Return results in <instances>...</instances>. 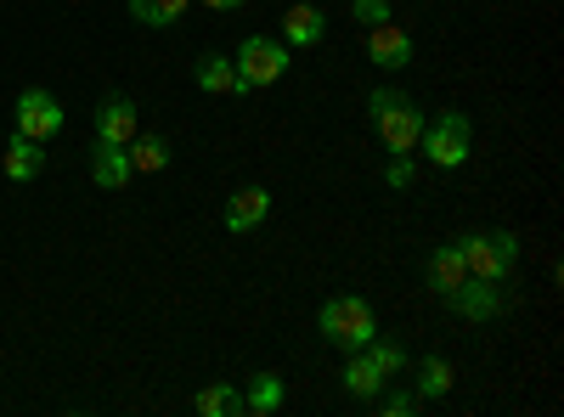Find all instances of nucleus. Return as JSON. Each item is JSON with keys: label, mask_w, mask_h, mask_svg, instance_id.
I'll return each mask as SVG.
<instances>
[{"label": "nucleus", "mask_w": 564, "mask_h": 417, "mask_svg": "<svg viewBox=\"0 0 564 417\" xmlns=\"http://www.w3.org/2000/svg\"><path fill=\"white\" fill-rule=\"evenodd\" d=\"M367 113H372V124H379V135H384L390 153H412V147H417L423 113L412 108V97H401V90H372V97H367Z\"/></svg>", "instance_id": "nucleus-1"}, {"label": "nucleus", "mask_w": 564, "mask_h": 417, "mask_svg": "<svg viewBox=\"0 0 564 417\" xmlns=\"http://www.w3.org/2000/svg\"><path fill=\"white\" fill-rule=\"evenodd\" d=\"M231 68H238V90H231V97H254L260 85H276L282 74H289V45H276L265 34H249L238 45V57H231Z\"/></svg>", "instance_id": "nucleus-2"}, {"label": "nucleus", "mask_w": 564, "mask_h": 417, "mask_svg": "<svg viewBox=\"0 0 564 417\" xmlns=\"http://www.w3.org/2000/svg\"><path fill=\"white\" fill-rule=\"evenodd\" d=\"M457 243H463L468 276H486V283H508L513 265H520V238L513 231H468Z\"/></svg>", "instance_id": "nucleus-3"}, {"label": "nucleus", "mask_w": 564, "mask_h": 417, "mask_svg": "<svg viewBox=\"0 0 564 417\" xmlns=\"http://www.w3.org/2000/svg\"><path fill=\"white\" fill-rule=\"evenodd\" d=\"M316 328H322L327 344H350V350H361L372 333H379V316H372L367 299L350 294V299H327L322 316H316Z\"/></svg>", "instance_id": "nucleus-4"}, {"label": "nucleus", "mask_w": 564, "mask_h": 417, "mask_svg": "<svg viewBox=\"0 0 564 417\" xmlns=\"http://www.w3.org/2000/svg\"><path fill=\"white\" fill-rule=\"evenodd\" d=\"M417 147H423V158H430L435 169H457L468 158V147H475V124H468V113H441L435 124L423 119Z\"/></svg>", "instance_id": "nucleus-5"}, {"label": "nucleus", "mask_w": 564, "mask_h": 417, "mask_svg": "<svg viewBox=\"0 0 564 417\" xmlns=\"http://www.w3.org/2000/svg\"><path fill=\"white\" fill-rule=\"evenodd\" d=\"M63 130V108L52 90H23L18 97V135H29V142H52V135Z\"/></svg>", "instance_id": "nucleus-6"}, {"label": "nucleus", "mask_w": 564, "mask_h": 417, "mask_svg": "<svg viewBox=\"0 0 564 417\" xmlns=\"http://www.w3.org/2000/svg\"><path fill=\"white\" fill-rule=\"evenodd\" d=\"M446 305H452L463 321H491V316L502 310V294H497V283H486V276H463V283L446 294Z\"/></svg>", "instance_id": "nucleus-7"}, {"label": "nucleus", "mask_w": 564, "mask_h": 417, "mask_svg": "<svg viewBox=\"0 0 564 417\" xmlns=\"http://www.w3.org/2000/svg\"><path fill=\"white\" fill-rule=\"evenodd\" d=\"M367 57L379 63V68H390V74H395V68H406V63H412V34H406L395 18L372 23V29H367Z\"/></svg>", "instance_id": "nucleus-8"}, {"label": "nucleus", "mask_w": 564, "mask_h": 417, "mask_svg": "<svg viewBox=\"0 0 564 417\" xmlns=\"http://www.w3.org/2000/svg\"><path fill=\"white\" fill-rule=\"evenodd\" d=\"M135 130H141V119H135V102L130 97H108L97 108V142L102 147H130Z\"/></svg>", "instance_id": "nucleus-9"}, {"label": "nucleus", "mask_w": 564, "mask_h": 417, "mask_svg": "<svg viewBox=\"0 0 564 417\" xmlns=\"http://www.w3.org/2000/svg\"><path fill=\"white\" fill-rule=\"evenodd\" d=\"M463 276H468V260H463V243H441L435 254H430V288L446 299L457 283H463Z\"/></svg>", "instance_id": "nucleus-10"}, {"label": "nucleus", "mask_w": 564, "mask_h": 417, "mask_svg": "<svg viewBox=\"0 0 564 417\" xmlns=\"http://www.w3.org/2000/svg\"><path fill=\"white\" fill-rule=\"evenodd\" d=\"M345 389H350L356 400H379L384 373L372 366V355H367V350H350V361H345Z\"/></svg>", "instance_id": "nucleus-11"}, {"label": "nucleus", "mask_w": 564, "mask_h": 417, "mask_svg": "<svg viewBox=\"0 0 564 417\" xmlns=\"http://www.w3.org/2000/svg\"><path fill=\"white\" fill-rule=\"evenodd\" d=\"M265 215H271V193H260V187H243L238 198L226 204V226L231 231H254Z\"/></svg>", "instance_id": "nucleus-12"}, {"label": "nucleus", "mask_w": 564, "mask_h": 417, "mask_svg": "<svg viewBox=\"0 0 564 417\" xmlns=\"http://www.w3.org/2000/svg\"><path fill=\"white\" fill-rule=\"evenodd\" d=\"M135 169H130V153L124 147H97V158H90V180H97V187H124Z\"/></svg>", "instance_id": "nucleus-13"}, {"label": "nucleus", "mask_w": 564, "mask_h": 417, "mask_svg": "<svg viewBox=\"0 0 564 417\" xmlns=\"http://www.w3.org/2000/svg\"><path fill=\"white\" fill-rule=\"evenodd\" d=\"M0 164H7L12 180H34V175L45 169V153H40V142H29V135H12V142H7V158H0Z\"/></svg>", "instance_id": "nucleus-14"}, {"label": "nucleus", "mask_w": 564, "mask_h": 417, "mask_svg": "<svg viewBox=\"0 0 564 417\" xmlns=\"http://www.w3.org/2000/svg\"><path fill=\"white\" fill-rule=\"evenodd\" d=\"M124 153H130V169H141V175H159L170 164V142H164V135H141L135 130Z\"/></svg>", "instance_id": "nucleus-15"}, {"label": "nucleus", "mask_w": 564, "mask_h": 417, "mask_svg": "<svg viewBox=\"0 0 564 417\" xmlns=\"http://www.w3.org/2000/svg\"><path fill=\"white\" fill-rule=\"evenodd\" d=\"M193 79H198V90H209V97H220V90H238V68H231V57H220V52L198 57Z\"/></svg>", "instance_id": "nucleus-16"}, {"label": "nucleus", "mask_w": 564, "mask_h": 417, "mask_svg": "<svg viewBox=\"0 0 564 417\" xmlns=\"http://www.w3.org/2000/svg\"><path fill=\"white\" fill-rule=\"evenodd\" d=\"M282 34H289V45H316L327 34V18L316 7H294L289 18H282Z\"/></svg>", "instance_id": "nucleus-17"}, {"label": "nucleus", "mask_w": 564, "mask_h": 417, "mask_svg": "<svg viewBox=\"0 0 564 417\" xmlns=\"http://www.w3.org/2000/svg\"><path fill=\"white\" fill-rule=\"evenodd\" d=\"M282 400H289L282 378H276V373H260V378L249 384V395H243V411H260V417H265V411H276Z\"/></svg>", "instance_id": "nucleus-18"}, {"label": "nucleus", "mask_w": 564, "mask_h": 417, "mask_svg": "<svg viewBox=\"0 0 564 417\" xmlns=\"http://www.w3.org/2000/svg\"><path fill=\"white\" fill-rule=\"evenodd\" d=\"M181 12H186V0H130V18L148 29H170Z\"/></svg>", "instance_id": "nucleus-19"}, {"label": "nucleus", "mask_w": 564, "mask_h": 417, "mask_svg": "<svg viewBox=\"0 0 564 417\" xmlns=\"http://www.w3.org/2000/svg\"><path fill=\"white\" fill-rule=\"evenodd\" d=\"M446 389H452V366H446L441 355H430V361L417 366V389H412V395H417V400H435V395H446Z\"/></svg>", "instance_id": "nucleus-20"}, {"label": "nucleus", "mask_w": 564, "mask_h": 417, "mask_svg": "<svg viewBox=\"0 0 564 417\" xmlns=\"http://www.w3.org/2000/svg\"><path fill=\"white\" fill-rule=\"evenodd\" d=\"M361 350L372 355V366H379L384 378H401V366H406V350H401L395 339H379V333H372V339H367Z\"/></svg>", "instance_id": "nucleus-21"}, {"label": "nucleus", "mask_w": 564, "mask_h": 417, "mask_svg": "<svg viewBox=\"0 0 564 417\" xmlns=\"http://www.w3.org/2000/svg\"><path fill=\"white\" fill-rule=\"evenodd\" d=\"M198 411H204V417H243V395L226 389V384H215V389L198 395Z\"/></svg>", "instance_id": "nucleus-22"}, {"label": "nucleus", "mask_w": 564, "mask_h": 417, "mask_svg": "<svg viewBox=\"0 0 564 417\" xmlns=\"http://www.w3.org/2000/svg\"><path fill=\"white\" fill-rule=\"evenodd\" d=\"M384 180H390L395 193H401V187H412V158H406V153H395V158L384 164Z\"/></svg>", "instance_id": "nucleus-23"}, {"label": "nucleus", "mask_w": 564, "mask_h": 417, "mask_svg": "<svg viewBox=\"0 0 564 417\" xmlns=\"http://www.w3.org/2000/svg\"><path fill=\"white\" fill-rule=\"evenodd\" d=\"M350 12H356V18H361V23L372 29V23H384V18H390V0H356Z\"/></svg>", "instance_id": "nucleus-24"}, {"label": "nucleus", "mask_w": 564, "mask_h": 417, "mask_svg": "<svg viewBox=\"0 0 564 417\" xmlns=\"http://www.w3.org/2000/svg\"><path fill=\"white\" fill-rule=\"evenodd\" d=\"M412 406H417V395H412V389H395V395H384V400H379V411H384V417H406Z\"/></svg>", "instance_id": "nucleus-25"}, {"label": "nucleus", "mask_w": 564, "mask_h": 417, "mask_svg": "<svg viewBox=\"0 0 564 417\" xmlns=\"http://www.w3.org/2000/svg\"><path fill=\"white\" fill-rule=\"evenodd\" d=\"M204 7H209V12H238L243 0H204Z\"/></svg>", "instance_id": "nucleus-26"}]
</instances>
